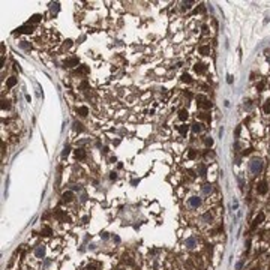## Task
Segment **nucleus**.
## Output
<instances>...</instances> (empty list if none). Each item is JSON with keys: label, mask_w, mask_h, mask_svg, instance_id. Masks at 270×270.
Segmentation results:
<instances>
[{"label": "nucleus", "mask_w": 270, "mask_h": 270, "mask_svg": "<svg viewBox=\"0 0 270 270\" xmlns=\"http://www.w3.org/2000/svg\"><path fill=\"white\" fill-rule=\"evenodd\" d=\"M252 270H260V269H252Z\"/></svg>", "instance_id": "36"}, {"label": "nucleus", "mask_w": 270, "mask_h": 270, "mask_svg": "<svg viewBox=\"0 0 270 270\" xmlns=\"http://www.w3.org/2000/svg\"><path fill=\"white\" fill-rule=\"evenodd\" d=\"M42 234H44V236H51V228H44V231H42Z\"/></svg>", "instance_id": "24"}, {"label": "nucleus", "mask_w": 270, "mask_h": 270, "mask_svg": "<svg viewBox=\"0 0 270 270\" xmlns=\"http://www.w3.org/2000/svg\"><path fill=\"white\" fill-rule=\"evenodd\" d=\"M62 198H63V201H66V203H69V201H72V198H74V194L71 191H68V192H63V195H62Z\"/></svg>", "instance_id": "6"}, {"label": "nucleus", "mask_w": 270, "mask_h": 270, "mask_svg": "<svg viewBox=\"0 0 270 270\" xmlns=\"http://www.w3.org/2000/svg\"><path fill=\"white\" fill-rule=\"evenodd\" d=\"M201 129H203V128H201V123H194V125H192V131H194L195 134H197V132H201Z\"/></svg>", "instance_id": "15"}, {"label": "nucleus", "mask_w": 270, "mask_h": 270, "mask_svg": "<svg viewBox=\"0 0 270 270\" xmlns=\"http://www.w3.org/2000/svg\"><path fill=\"white\" fill-rule=\"evenodd\" d=\"M269 129H270V125H269Z\"/></svg>", "instance_id": "37"}, {"label": "nucleus", "mask_w": 270, "mask_h": 270, "mask_svg": "<svg viewBox=\"0 0 270 270\" xmlns=\"http://www.w3.org/2000/svg\"><path fill=\"white\" fill-rule=\"evenodd\" d=\"M200 107H201V108H210V107H212V102H209V101H206V102H203V104H200Z\"/></svg>", "instance_id": "20"}, {"label": "nucleus", "mask_w": 270, "mask_h": 270, "mask_svg": "<svg viewBox=\"0 0 270 270\" xmlns=\"http://www.w3.org/2000/svg\"><path fill=\"white\" fill-rule=\"evenodd\" d=\"M188 116H189V113L186 111V110H180V111H179V119H180V120H186Z\"/></svg>", "instance_id": "11"}, {"label": "nucleus", "mask_w": 270, "mask_h": 270, "mask_svg": "<svg viewBox=\"0 0 270 270\" xmlns=\"http://www.w3.org/2000/svg\"><path fill=\"white\" fill-rule=\"evenodd\" d=\"M263 89H264V81H260V83L257 84V90H258V92H263Z\"/></svg>", "instance_id": "21"}, {"label": "nucleus", "mask_w": 270, "mask_h": 270, "mask_svg": "<svg viewBox=\"0 0 270 270\" xmlns=\"http://www.w3.org/2000/svg\"><path fill=\"white\" fill-rule=\"evenodd\" d=\"M36 255H38L39 258H41V257L44 255V246H42V245H41V246H39V248L36 249Z\"/></svg>", "instance_id": "18"}, {"label": "nucleus", "mask_w": 270, "mask_h": 270, "mask_svg": "<svg viewBox=\"0 0 270 270\" xmlns=\"http://www.w3.org/2000/svg\"><path fill=\"white\" fill-rule=\"evenodd\" d=\"M110 177H111L113 180H116V179H117V174H116V173H111V176H110Z\"/></svg>", "instance_id": "35"}, {"label": "nucleus", "mask_w": 270, "mask_h": 270, "mask_svg": "<svg viewBox=\"0 0 270 270\" xmlns=\"http://www.w3.org/2000/svg\"><path fill=\"white\" fill-rule=\"evenodd\" d=\"M39 20H41V15H33L32 18L29 20V24H30V23H38Z\"/></svg>", "instance_id": "19"}, {"label": "nucleus", "mask_w": 270, "mask_h": 270, "mask_svg": "<svg viewBox=\"0 0 270 270\" xmlns=\"http://www.w3.org/2000/svg\"><path fill=\"white\" fill-rule=\"evenodd\" d=\"M264 113H266V114H270V99L266 101V104H264Z\"/></svg>", "instance_id": "17"}, {"label": "nucleus", "mask_w": 270, "mask_h": 270, "mask_svg": "<svg viewBox=\"0 0 270 270\" xmlns=\"http://www.w3.org/2000/svg\"><path fill=\"white\" fill-rule=\"evenodd\" d=\"M15 84H17V78L15 77H11V78L6 81V86H8V87H14Z\"/></svg>", "instance_id": "14"}, {"label": "nucleus", "mask_w": 270, "mask_h": 270, "mask_svg": "<svg viewBox=\"0 0 270 270\" xmlns=\"http://www.w3.org/2000/svg\"><path fill=\"white\" fill-rule=\"evenodd\" d=\"M251 170H252V173H255V174L263 170V162H261V159H254V161L251 162Z\"/></svg>", "instance_id": "1"}, {"label": "nucleus", "mask_w": 270, "mask_h": 270, "mask_svg": "<svg viewBox=\"0 0 270 270\" xmlns=\"http://www.w3.org/2000/svg\"><path fill=\"white\" fill-rule=\"evenodd\" d=\"M251 152H252V149H248V150H245V152H243V155H245V156H246V155H249V153H251Z\"/></svg>", "instance_id": "34"}, {"label": "nucleus", "mask_w": 270, "mask_h": 270, "mask_svg": "<svg viewBox=\"0 0 270 270\" xmlns=\"http://www.w3.org/2000/svg\"><path fill=\"white\" fill-rule=\"evenodd\" d=\"M75 156L78 159H84L86 158V152H84L83 149H77V150H75Z\"/></svg>", "instance_id": "10"}, {"label": "nucleus", "mask_w": 270, "mask_h": 270, "mask_svg": "<svg viewBox=\"0 0 270 270\" xmlns=\"http://www.w3.org/2000/svg\"><path fill=\"white\" fill-rule=\"evenodd\" d=\"M71 45H72V41H66V42L63 44V48H65V50H68Z\"/></svg>", "instance_id": "27"}, {"label": "nucleus", "mask_w": 270, "mask_h": 270, "mask_svg": "<svg viewBox=\"0 0 270 270\" xmlns=\"http://www.w3.org/2000/svg\"><path fill=\"white\" fill-rule=\"evenodd\" d=\"M51 9H53V11H59V3H54V5H51Z\"/></svg>", "instance_id": "31"}, {"label": "nucleus", "mask_w": 270, "mask_h": 270, "mask_svg": "<svg viewBox=\"0 0 270 270\" xmlns=\"http://www.w3.org/2000/svg\"><path fill=\"white\" fill-rule=\"evenodd\" d=\"M195 156H197V152H195V150H189V153H188V158H189V159H194Z\"/></svg>", "instance_id": "22"}, {"label": "nucleus", "mask_w": 270, "mask_h": 270, "mask_svg": "<svg viewBox=\"0 0 270 270\" xmlns=\"http://www.w3.org/2000/svg\"><path fill=\"white\" fill-rule=\"evenodd\" d=\"M269 191V186H267V182H260L258 183V186H257V192L260 194V195H266Z\"/></svg>", "instance_id": "2"}, {"label": "nucleus", "mask_w": 270, "mask_h": 270, "mask_svg": "<svg viewBox=\"0 0 270 270\" xmlns=\"http://www.w3.org/2000/svg\"><path fill=\"white\" fill-rule=\"evenodd\" d=\"M210 47H206V45H203V47H200V53L203 54V56H209L210 54Z\"/></svg>", "instance_id": "12"}, {"label": "nucleus", "mask_w": 270, "mask_h": 270, "mask_svg": "<svg viewBox=\"0 0 270 270\" xmlns=\"http://www.w3.org/2000/svg\"><path fill=\"white\" fill-rule=\"evenodd\" d=\"M182 81H183V83H192V78H191V75H188V74H185V75H182Z\"/></svg>", "instance_id": "16"}, {"label": "nucleus", "mask_w": 270, "mask_h": 270, "mask_svg": "<svg viewBox=\"0 0 270 270\" xmlns=\"http://www.w3.org/2000/svg\"><path fill=\"white\" fill-rule=\"evenodd\" d=\"M194 69H195V72H197V74H204V72L207 71L206 65H203V63H197L195 66H194Z\"/></svg>", "instance_id": "4"}, {"label": "nucleus", "mask_w": 270, "mask_h": 270, "mask_svg": "<svg viewBox=\"0 0 270 270\" xmlns=\"http://www.w3.org/2000/svg\"><path fill=\"white\" fill-rule=\"evenodd\" d=\"M74 129H75V131H83V125H81V123H78V122H75V123H74Z\"/></svg>", "instance_id": "23"}, {"label": "nucleus", "mask_w": 270, "mask_h": 270, "mask_svg": "<svg viewBox=\"0 0 270 270\" xmlns=\"http://www.w3.org/2000/svg\"><path fill=\"white\" fill-rule=\"evenodd\" d=\"M200 171H201V176H206V167H204V165H201V167H200Z\"/></svg>", "instance_id": "29"}, {"label": "nucleus", "mask_w": 270, "mask_h": 270, "mask_svg": "<svg viewBox=\"0 0 270 270\" xmlns=\"http://www.w3.org/2000/svg\"><path fill=\"white\" fill-rule=\"evenodd\" d=\"M77 113H78L80 116H83V117H84V116H87V114H89V108H87V107H78V108H77Z\"/></svg>", "instance_id": "9"}, {"label": "nucleus", "mask_w": 270, "mask_h": 270, "mask_svg": "<svg viewBox=\"0 0 270 270\" xmlns=\"http://www.w3.org/2000/svg\"><path fill=\"white\" fill-rule=\"evenodd\" d=\"M87 71H89V69H87L86 66H83V68H80V69H77V72H78V74H86Z\"/></svg>", "instance_id": "25"}, {"label": "nucleus", "mask_w": 270, "mask_h": 270, "mask_svg": "<svg viewBox=\"0 0 270 270\" xmlns=\"http://www.w3.org/2000/svg\"><path fill=\"white\" fill-rule=\"evenodd\" d=\"M263 221H264V213H263V212H260V213L255 216V219L252 221V225H251V228H252V230H255V228H257V225H260V224L263 222Z\"/></svg>", "instance_id": "3"}, {"label": "nucleus", "mask_w": 270, "mask_h": 270, "mask_svg": "<svg viewBox=\"0 0 270 270\" xmlns=\"http://www.w3.org/2000/svg\"><path fill=\"white\" fill-rule=\"evenodd\" d=\"M188 131H189V128L186 126V125H180V126H179V132H180L182 135H186Z\"/></svg>", "instance_id": "13"}, {"label": "nucleus", "mask_w": 270, "mask_h": 270, "mask_svg": "<svg viewBox=\"0 0 270 270\" xmlns=\"http://www.w3.org/2000/svg\"><path fill=\"white\" fill-rule=\"evenodd\" d=\"M194 245H195V240L194 239H188V248H194Z\"/></svg>", "instance_id": "26"}, {"label": "nucleus", "mask_w": 270, "mask_h": 270, "mask_svg": "<svg viewBox=\"0 0 270 270\" xmlns=\"http://www.w3.org/2000/svg\"><path fill=\"white\" fill-rule=\"evenodd\" d=\"M75 65H78V59H77V57H72V59H69V60L65 62V66H66V68H72V66H75Z\"/></svg>", "instance_id": "5"}, {"label": "nucleus", "mask_w": 270, "mask_h": 270, "mask_svg": "<svg viewBox=\"0 0 270 270\" xmlns=\"http://www.w3.org/2000/svg\"><path fill=\"white\" fill-rule=\"evenodd\" d=\"M2 108H3V110H8V108H9V104H8L6 101H3V104H2Z\"/></svg>", "instance_id": "30"}, {"label": "nucleus", "mask_w": 270, "mask_h": 270, "mask_svg": "<svg viewBox=\"0 0 270 270\" xmlns=\"http://www.w3.org/2000/svg\"><path fill=\"white\" fill-rule=\"evenodd\" d=\"M69 150H71V149H69V147H65V150H63V155H62V156H63V158H66V156H68V155H69Z\"/></svg>", "instance_id": "28"}, {"label": "nucleus", "mask_w": 270, "mask_h": 270, "mask_svg": "<svg viewBox=\"0 0 270 270\" xmlns=\"http://www.w3.org/2000/svg\"><path fill=\"white\" fill-rule=\"evenodd\" d=\"M206 144L207 146H213V140L212 138H206Z\"/></svg>", "instance_id": "32"}, {"label": "nucleus", "mask_w": 270, "mask_h": 270, "mask_svg": "<svg viewBox=\"0 0 270 270\" xmlns=\"http://www.w3.org/2000/svg\"><path fill=\"white\" fill-rule=\"evenodd\" d=\"M33 27L30 26H23V27H20V29H17V33H32Z\"/></svg>", "instance_id": "7"}, {"label": "nucleus", "mask_w": 270, "mask_h": 270, "mask_svg": "<svg viewBox=\"0 0 270 270\" xmlns=\"http://www.w3.org/2000/svg\"><path fill=\"white\" fill-rule=\"evenodd\" d=\"M189 204H191L192 207H198L201 204V200H200L198 197H192L191 200H189Z\"/></svg>", "instance_id": "8"}, {"label": "nucleus", "mask_w": 270, "mask_h": 270, "mask_svg": "<svg viewBox=\"0 0 270 270\" xmlns=\"http://www.w3.org/2000/svg\"><path fill=\"white\" fill-rule=\"evenodd\" d=\"M200 117H201V119H204V120H209V116H207L206 113H203V114H200Z\"/></svg>", "instance_id": "33"}]
</instances>
